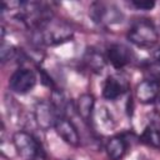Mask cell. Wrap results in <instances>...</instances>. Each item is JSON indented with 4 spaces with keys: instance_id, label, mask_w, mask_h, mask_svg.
Segmentation results:
<instances>
[{
    "instance_id": "10",
    "label": "cell",
    "mask_w": 160,
    "mask_h": 160,
    "mask_svg": "<svg viewBox=\"0 0 160 160\" xmlns=\"http://www.w3.org/2000/svg\"><path fill=\"white\" fill-rule=\"evenodd\" d=\"M54 129L56 134L70 146H74V148L80 146V136H79L78 129L68 118L59 116L55 122Z\"/></svg>"
},
{
    "instance_id": "5",
    "label": "cell",
    "mask_w": 160,
    "mask_h": 160,
    "mask_svg": "<svg viewBox=\"0 0 160 160\" xmlns=\"http://www.w3.org/2000/svg\"><path fill=\"white\" fill-rule=\"evenodd\" d=\"M90 16L94 22L102 26L118 24L122 20V12L120 11V9L114 4L104 1H96L91 4Z\"/></svg>"
},
{
    "instance_id": "15",
    "label": "cell",
    "mask_w": 160,
    "mask_h": 160,
    "mask_svg": "<svg viewBox=\"0 0 160 160\" xmlns=\"http://www.w3.org/2000/svg\"><path fill=\"white\" fill-rule=\"evenodd\" d=\"M140 140L151 148L160 149V130L154 128L152 125H148L144 129V131L140 136Z\"/></svg>"
},
{
    "instance_id": "7",
    "label": "cell",
    "mask_w": 160,
    "mask_h": 160,
    "mask_svg": "<svg viewBox=\"0 0 160 160\" xmlns=\"http://www.w3.org/2000/svg\"><path fill=\"white\" fill-rule=\"evenodd\" d=\"M129 90L128 80L119 74H112L106 78L102 85V96L106 100H116Z\"/></svg>"
},
{
    "instance_id": "21",
    "label": "cell",
    "mask_w": 160,
    "mask_h": 160,
    "mask_svg": "<svg viewBox=\"0 0 160 160\" xmlns=\"http://www.w3.org/2000/svg\"><path fill=\"white\" fill-rule=\"evenodd\" d=\"M70 160H71V159H70Z\"/></svg>"
},
{
    "instance_id": "20",
    "label": "cell",
    "mask_w": 160,
    "mask_h": 160,
    "mask_svg": "<svg viewBox=\"0 0 160 160\" xmlns=\"http://www.w3.org/2000/svg\"><path fill=\"white\" fill-rule=\"evenodd\" d=\"M154 56H155V60H156V61H159V62H160V49H159V50H156V51H155V54H154Z\"/></svg>"
},
{
    "instance_id": "1",
    "label": "cell",
    "mask_w": 160,
    "mask_h": 160,
    "mask_svg": "<svg viewBox=\"0 0 160 160\" xmlns=\"http://www.w3.org/2000/svg\"><path fill=\"white\" fill-rule=\"evenodd\" d=\"M16 19H19L28 29L36 31L52 20V11L40 2L21 1L18 6Z\"/></svg>"
},
{
    "instance_id": "14",
    "label": "cell",
    "mask_w": 160,
    "mask_h": 160,
    "mask_svg": "<svg viewBox=\"0 0 160 160\" xmlns=\"http://www.w3.org/2000/svg\"><path fill=\"white\" fill-rule=\"evenodd\" d=\"M95 108V98L92 94H81L76 100V111L85 122H91Z\"/></svg>"
},
{
    "instance_id": "2",
    "label": "cell",
    "mask_w": 160,
    "mask_h": 160,
    "mask_svg": "<svg viewBox=\"0 0 160 160\" xmlns=\"http://www.w3.org/2000/svg\"><path fill=\"white\" fill-rule=\"evenodd\" d=\"M74 36V30L64 21L51 20L40 30L34 31V39L41 44L48 46L59 45L69 41Z\"/></svg>"
},
{
    "instance_id": "6",
    "label": "cell",
    "mask_w": 160,
    "mask_h": 160,
    "mask_svg": "<svg viewBox=\"0 0 160 160\" xmlns=\"http://www.w3.org/2000/svg\"><path fill=\"white\" fill-rule=\"evenodd\" d=\"M36 80V75L32 70L28 68H19L11 74L9 79V88L11 91L22 95L34 89Z\"/></svg>"
},
{
    "instance_id": "13",
    "label": "cell",
    "mask_w": 160,
    "mask_h": 160,
    "mask_svg": "<svg viewBox=\"0 0 160 160\" xmlns=\"http://www.w3.org/2000/svg\"><path fill=\"white\" fill-rule=\"evenodd\" d=\"M126 140L120 135L109 138L105 144V151L110 160H121L126 152Z\"/></svg>"
},
{
    "instance_id": "18",
    "label": "cell",
    "mask_w": 160,
    "mask_h": 160,
    "mask_svg": "<svg viewBox=\"0 0 160 160\" xmlns=\"http://www.w3.org/2000/svg\"><path fill=\"white\" fill-rule=\"evenodd\" d=\"M16 55V49L11 45H6L5 42H2L1 45V61L6 62L10 59H12Z\"/></svg>"
},
{
    "instance_id": "4",
    "label": "cell",
    "mask_w": 160,
    "mask_h": 160,
    "mask_svg": "<svg viewBox=\"0 0 160 160\" xmlns=\"http://www.w3.org/2000/svg\"><path fill=\"white\" fill-rule=\"evenodd\" d=\"M128 40L139 48H151L159 41L156 26L148 19L136 20L128 31Z\"/></svg>"
},
{
    "instance_id": "8",
    "label": "cell",
    "mask_w": 160,
    "mask_h": 160,
    "mask_svg": "<svg viewBox=\"0 0 160 160\" xmlns=\"http://www.w3.org/2000/svg\"><path fill=\"white\" fill-rule=\"evenodd\" d=\"M132 51L124 44H111L106 49V60L115 68L122 69L131 62Z\"/></svg>"
},
{
    "instance_id": "11",
    "label": "cell",
    "mask_w": 160,
    "mask_h": 160,
    "mask_svg": "<svg viewBox=\"0 0 160 160\" xmlns=\"http://www.w3.org/2000/svg\"><path fill=\"white\" fill-rule=\"evenodd\" d=\"M160 92V82L144 79L136 85L135 95L141 104H151L156 100Z\"/></svg>"
},
{
    "instance_id": "17",
    "label": "cell",
    "mask_w": 160,
    "mask_h": 160,
    "mask_svg": "<svg viewBox=\"0 0 160 160\" xmlns=\"http://www.w3.org/2000/svg\"><path fill=\"white\" fill-rule=\"evenodd\" d=\"M130 5L132 8H135L136 10L148 11V10H151L155 6V1H150V0H131Z\"/></svg>"
},
{
    "instance_id": "3",
    "label": "cell",
    "mask_w": 160,
    "mask_h": 160,
    "mask_svg": "<svg viewBox=\"0 0 160 160\" xmlns=\"http://www.w3.org/2000/svg\"><path fill=\"white\" fill-rule=\"evenodd\" d=\"M12 144L18 155L24 160H46V154L40 141L28 131H16Z\"/></svg>"
},
{
    "instance_id": "19",
    "label": "cell",
    "mask_w": 160,
    "mask_h": 160,
    "mask_svg": "<svg viewBox=\"0 0 160 160\" xmlns=\"http://www.w3.org/2000/svg\"><path fill=\"white\" fill-rule=\"evenodd\" d=\"M149 125H152L154 128H156V129H159V130H160V112H158V111L151 112Z\"/></svg>"
},
{
    "instance_id": "12",
    "label": "cell",
    "mask_w": 160,
    "mask_h": 160,
    "mask_svg": "<svg viewBox=\"0 0 160 160\" xmlns=\"http://www.w3.org/2000/svg\"><path fill=\"white\" fill-rule=\"evenodd\" d=\"M82 62L91 72L100 74L106 65V56H104L98 49L88 48L82 55Z\"/></svg>"
},
{
    "instance_id": "9",
    "label": "cell",
    "mask_w": 160,
    "mask_h": 160,
    "mask_svg": "<svg viewBox=\"0 0 160 160\" xmlns=\"http://www.w3.org/2000/svg\"><path fill=\"white\" fill-rule=\"evenodd\" d=\"M34 116H35L38 125L42 130H48L50 128H54L55 122L59 118L56 110L54 109V106L50 101H39L35 105Z\"/></svg>"
},
{
    "instance_id": "16",
    "label": "cell",
    "mask_w": 160,
    "mask_h": 160,
    "mask_svg": "<svg viewBox=\"0 0 160 160\" xmlns=\"http://www.w3.org/2000/svg\"><path fill=\"white\" fill-rule=\"evenodd\" d=\"M144 74H145V79L149 80H154L160 82V62L154 60L151 62H146L144 65Z\"/></svg>"
}]
</instances>
